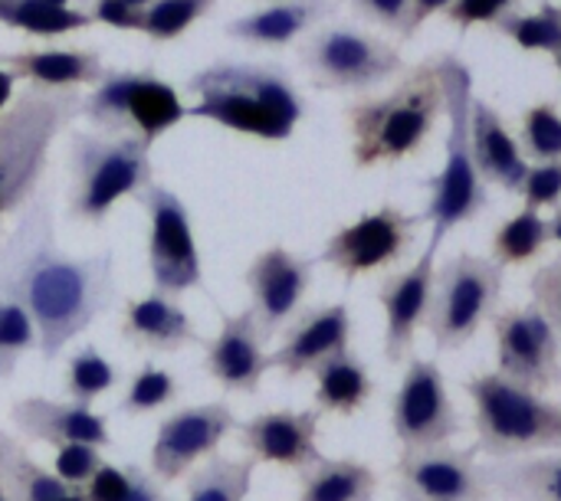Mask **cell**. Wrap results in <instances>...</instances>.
I'll list each match as a JSON object with an SVG mask.
<instances>
[{"instance_id": "6da1fadb", "label": "cell", "mask_w": 561, "mask_h": 501, "mask_svg": "<svg viewBox=\"0 0 561 501\" xmlns=\"http://www.w3.org/2000/svg\"><path fill=\"white\" fill-rule=\"evenodd\" d=\"M118 299L115 256H69L56 243L53 197L39 187L0 236V302H16L36 325V351L53 364Z\"/></svg>"}, {"instance_id": "7a4b0ae2", "label": "cell", "mask_w": 561, "mask_h": 501, "mask_svg": "<svg viewBox=\"0 0 561 501\" xmlns=\"http://www.w3.org/2000/svg\"><path fill=\"white\" fill-rule=\"evenodd\" d=\"M184 92L197 95V102L187 105V118L214 121L270 144L289 141L306 118V98L279 62L217 59L197 69L184 82Z\"/></svg>"}, {"instance_id": "3957f363", "label": "cell", "mask_w": 561, "mask_h": 501, "mask_svg": "<svg viewBox=\"0 0 561 501\" xmlns=\"http://www.w3.org/2000/svg\"><path fill=\"white\" fill-rule=\"evenodd\" d=\"M444 72L440 59H424L404 79L371 98H358L345 108L352 135V164L358 171L401 164L414 158L444 118Z\"/></svg>"}, {"instance_id": "277c9868", "label": "cell", "mask_w": 561, "mask_h": 501, "mask_svg": "<svg viewBox=\"0 0 561 501\" xmlns=\"http://www.w3.org/2000/svg\"><path fill=\"white\" fill-rule=\"evenodd\" d=\"M82 115L79 89L26 85L0 112V223L39 187L53 141Z\"/></svg>"}, {"instance_id": "5b68a950", "label": "cell", "mask_w": 561, "mask_h": 501, "mask_svg": "<svg viewBox=\"0 0 561 501\" xmlns=\"http://www.w3.org/2000/svg\"><path fill=\"white\" fill-rule=\"evenodd\" d=\"M473 400V450L486 459H523L561 453V404L539 391L519 387L500 371L463 381Z\"/></svg>"}, {"instance_id": "8992f818", "label": "cell", "mask_w": 561, "mask_h": 501, "mask_svg": "<svg viewBox=\"0 0 561 501\" xmlns=\"http://www.w3.org/2000/svg\"><path fill=\"white\" fill-rule=\"evenodd\" d=\"M444 72V115L447 128V158L444 167L427 177L431 200L424 207V223H434V236L447 240L450 230L480 220L490 210V190L473 158L470 138V105H473V75L460 56H437Z\"/></svg>"}, {"instance_id": "52a82bcc", "label": "cell", "mask_w": 561, "mask_h": 501, "mask_svg": "<svg viewBox=\"0 0 561 501\" xmlns=\"http://www.w3.org/2000/svg\"><path fill=\"white\" fill-rule=\"evenodd\" d=\"M151 180V144L138 135H105L95 128L69 135L66 217L72 223L102 226L118 200H135Z\"/></svg>"}, {"instance_id": "ba28073f", "label": "cell", "mask_w": 561, "mask_h": 501, "mask_svg": "<svg viewBox=\"0 0 561 501\" xmlns=\"http://www.w3.org/2000/svg\"><path fill=\"white\" fill-rule=\"evenodd\" d=\"M79 118H85L95 131L138 135L141 141L154 144L187 118V105L181 92L151 66L105 69V75L82 92Z\"/></svg>"}, {"instance_id": "9c48e42d", "label": "cell", "mask_w": 561, "mask_h": 501, "mask_svg": "<svg viewBox=\"0 0 561 501\" xmlns=\"http://www.w3.org/2000/svg\"><path fill=\"white\" fill-rule=\"evenodd\" d=\"M506 269L486 256L457 253L434 272L431 308L424 328L440 354L460 351L477 338V331L493 322L503 302Z\"/></svg>"}, {"instance_id": "30bf717a", "label": "cell", "mask_w": 561, "mask_h": 501, "mask_svg": "<svg viewBox=\"0 0 561 501\" xmlns=\"http://www.w3.org/2000/svg\"><path fill=\"white\" fill-rule=\"evenodd\" d=\"M296 53L319 92L362 95L408 72L394 43L355 26H316Z\"/></svg>"}, {"instance_id": "8fae6325", "label": "cell", "mask_w": 561, "mask_h": 501, "mask_svg": "<svg viewBox=\"0 0 561 501\" xmlns=\"http://www.w3.org/2000/svg\"><path fill=\"white\" fill-rule=\"evenodd\" d=\"M135 203L148 213V272L154 292L184 295L191 289H207L187 203L158 180H151Z\"/></svg>"}, {"instance_id": "7c38bea8", "label": "cell", "mask_w": 561, "mask_h": 501, "mask_svg": "<svg viewBox=\"0 0 561 501\" xmlns=\"http://www.w3.org/2000/svg\"><path fill=\"white\" fill-rule=\"evenodd\" d=\"M421 223L424 217H411L394 203H381L378 210L362 213L355 223L335 230L316 263L332 266L345 282L391 269L411 256Z\"/></svg>"}, {"instance_id": "4fadbf2b", "label": "cell", "mask_w": 561, "mask_h": 501, "mask_svg": "<svg viewBox=\"0 0 561 501\" xmlns=\"http://www.w3.org/2000/svg\"><path fill=\"white\" fill-rule=\"evenodd\" d=\"M500 374L529 391L561 387V335L539 302L493 315Z\"/></svg>"}, {"instance_id": "5bb4252c", "label": "cell", "mask_w": 561, "mask_h": 501, "mask_svg": "<svg viewBox=\"0 0 561 501\" xmlns=\"http://www.w3.org/2000/svg\"><path fill=\"white\" fill-rule=\"evenodd\" d=\"M463 430V420L447 394V381L437 361L408 358L398 394L391 397V433L401 450H424L450 443Z\"/></svg>"}, {"instance_id": "9a60e30c", "label": "cell", "mask_w": 561, "mask_h": 501, "mask_svg": "<svg viewBox=\"0 0 561 501\" xmlns=\"http://www.w3.org/2000/svg\"><path fill=\"white\" fill-rule=\"evenodd\" d=\"M477 450H457L450 443L401 450L391 466V489L401 501H493L483 479Z\"/></svg>"}, {"instance_id": "2e32d148", "label": "cell", "mask_w": 561, "mask_h": 501, "mask_svg": "<svg viewBox=\"0 0 561 501\" xmlns=\"http://www.w3.org/2000/svg\"><path fill=\"white\" fill-rule=\"evenodd\" d=\"M240 420L227 400H210V404H191L174 413H168L158 423L151 453H148V469L164 482L184 479L201 459L220 450V443L237 433Z\"/></svg>"}, {"instance_id": "e0dca14e", "label": "cell", "mask_w": 561, "mask_h": 501, "mask_svg": "<svg viewBox=\"0 0 561 501\" xmlns=\"http://www.w3.org/2000/svg\"><path fill=\"white\" fill-rule=\"evenodd\" d=\"M312 276H316V259L299 256L283 243L253 256V263L243 272V282L250 289V308L266 341L276 338L299 315Z\"/></svg>"}, {"instance_id": "ac0fdd59", "label": "cell", "mask_w": 561, "mask_h": 501, "mask_svg": "<svg viewBox=\"0 0 561 501\" xmlns=\"http://www.w3.org/2000/svg\"><path fill=\"white\" fill-rule=\"evenodd\" d=\"M444 246L440 236H431L427 249L417 256L414 266L401 272H388L378 286V305L385 312V361L404 364L414 354L417 328L427 318L431 308V289H434V256Z\"/></svg>"}, {"instance_id": "d6986e66", "label": "cell", "mask_w": 561, "mask_h": 501, "mask_svg": "<svg viewBox=\"0 0 561 501\" xmlns=\"http://www.w3.org/2000/svg\"><path fill=\"white\" fill-rule=\"evenodd\" d=\"M322 410H266L237 427V443L263 466L302 473L322 459L319 450Z\"/></svg>"}, {"instance_id": "ffe728a7", "label": "cell", "mask_w": 561, "mask_h": 501, "mask_svg": "<svg viewBox=\"0 0 561 501\" xmlns=\"http://www.w3.org/2000/svg\"><path fill=\"white\" fill-rule=\"evenodd\" d=\"M266 371L273 368H270L266 338L260 331L253 308H243L237 315L220 312L217 338L204 341V374L227 394L253 397Z\"/></svg>"}, {"instance_id": "44dd1931", "label": "cell", "mask_w": 561, "mask_h": 501, "mask_svg": "<svg viewBox=\"0 0 561 501\" xmlns=\"http://www.w3.org/2000/svg\"><path fill=\"white\" fill-rule=\"evenodd\" d=\"M342 348H352V312L345 302L299 308V315L283 328V341L270 354V368L286 381H299Z\"/></svg>"}, {"instance_id": "7402d4cb", "label": "cell", "mask_w": 561, "mask_h": 501, "mask_svg": "<svg viewBox=\"0 0 561 501\" xmlns=\"http://www.w3.org/2000/svg\"><path fill=\"white\" fill-rule=\"evenodd\" d=\"M10 427L26 443L66 446V443H92L108 450L112 433L108 420L92 407L76 400H53V397H20L10 407Z\"/></svg>"}, {"instance_id": "603a6c76", "label": "cell", "mask_w": 561, "mask_h": 501, "mask_svg": "<svg viewBox=\"0 0 561 501\" xmlns=\"http://www.w3.org/2000/svg\"><path fill=\"white\" fill-rule=\"evenodd\" d=\"M118 338L145 354H178L184 348H204V338L184 305L174 295L151 292L145 299H128L122 305Z\"/></svg>"}, {"instance_id": "cb8c5ba5", "label": "cell", "mask_w": 561, "mask_h": 501, "mask_svg": "<svg viewBox=\"0 0 561 501\" xmlns=\"http://www.w3.org/2000/svg\"><path fill=\"white\" fill-rule=\"evenodd\" d=\"M339 3L342 0H270L260 10L230 20L224 33L256 49H283L325 23L339 10Z\"/></svg>"}, {"instance_id": "d4e9b609", "label": "cell", "mask_w": 561, "mask_h": 501, "mask_svg": "<svg viewBox=\"0 0 561 501\" xmlns=\"http://www.w3.org/2000/svg\"><path fill=\"white\" fill-rule=\"evenodd\" d=\"M470 138H473V158L486 184L503 187L506 194H519L529 161L519 148V138L506 128L503 115L486 102L473 95L470 105Z\"/></svg>"}, {"instance_id": "484cf974", "label": "cell", "mask_w": 561, "mask_h": 501, "mask_svg": "<svg viewBox=\"0 0 561 501\" xmlns=\"http://www.w3.org/2000/svg\"><path fill=\"white\" fill-rule=\"evenodd\" d=\"M0 66L13 69L20 82L46 85V89H92L108 69L102 62V53L85 46L0 53Z\"/></svg>"}, {"instance_id": "4316f807", "label": "cell", "mask_w": 561, "mask_h": 501, "mask_svg": "<svg viewBox=\"0 0 561 501\" xmlns=\"http://www.w3.org/2000/svg\"><path fill=\"white\" fill-rule=\"evenodd\" d=\"M312 377H316V407L322 413L355 417L375 397V377L352 348L329 354L322 364L312 368Z\"/></svg>"}, {"instance_id": "83f0119b", "label": "cell", "mask_w": 561, "mask_h": 501, "mask_svg": "<svg viewBox=\"0 0 561 501\" xmlns=\"http://www.w3.org/2000/svg\"><path fill=\"white\" fill-rule=\"evenodd\" d=\"M480 469L493 496H500L503 501H561V453L490 459Z\"/></svg>"}, {"instance_id": "f1b7e54d", "label": "cell", "mask_w": 561, "mask_h": 501, "mask_svg": "<svg viewBox=\"0 0 561 501\" xmlns=\"http://www.w3.org/2000/svg\"><path fill=\"white\" fill-rule=\"evenodd\" d=\"M378 473L362 459H319L316 466L299 473V499L296 501H375Z\"/></svg>"}, {"instance_id": "f546056e", "label": "cell", "mask_w": 561, "mask_h": 501, "mask_svg": "<svg viewBox=\"0 0 561 501\" xmlns=\"http://www.w3.org/2000/svg\"><path fill=\"white\" fill-rule=\"evenodd\" d=\"M0 489L10 501H56L72 492L69 482L39 466L26 443L7 430H0Z\"/></svg>"}, {"instance_id": "4dcf8cb0", "label": "cell", "mask_w": 561, "mask_h": 501, "mask_svg": "<svg viewBox=\"0 0 561 501\" xmlns=\"http://www.w3.org/2000/svg\"><path fill=\"white\" fill-rule=\"evenodd\" d=\"M256 459H230L220 450L204 459L201 469L187 473L184 501H247L256 476Z\"/></svg>"}, {"instance_id": "1f68e13d", "label": "cell", "mask_w": 561, "mask_h": 501, "mask_svg": "<svg viewBox=\"0 0 561 501\" xmlns=\"http://www.w3.org/2000/svg\"><path fill=\"white\" fill-rule=\"evenodd\" d=\"M95 20L89 10L79 7H53L43 0H0V26L20 30L39 39L69 36L79 30H89Z\"/></svg>"}, {"instance_id": "d6a6232c", "label": "cell", "mask_w": 561, "mask_h": 501, "mask_svg": "<svg viewBox=\"0 0 561 501\" xmlns=\"http://www.w3.org/2000/svg\"><path fill=\"white\" fill-rule=\"evenodd\" d=\"M552 243V233H549V220H542L539 210L533 207H523L516 217L503 220V226L496 230L493 236V249H490V259L500 263L503 269H513V266H526L533 259H539L546 253V246Z\"/></svg>"}, {"instance_id": "836d02e7", "label": "cell", "mask_w": 561, "mask_h": 501, "mask_svg": "<svg viewBox=\"0 0 561 501\" xmlns=\"http://www.w3.org/2000/svg\"><path fill=\"white\" fill-rule=\"evenodd\" d=\"M122 381V371L99 354V348L92 345H82L69 354V364H66V377H62V391L69 400L82 404V407H92L102 394H108L112 387H118Z\"/></svg>"}, {"instance_id": "e575fe53", "label": "cell", "mask_w": 561, "mask_h": 501, "mask_svg": "<svg viewBox=\"0 0 561 501\" xmlns=\"http://www.w3.org/2000/svg\"><path fill=\"white\" fill-rule=\"evenodd\" d=\"M500 36L513 39L516 46L523 49H533V53H549L556 56L561 49V7L552 0H542L539 13H510L503 16L496 26H493Z\"/></svg>"}, {"instance_id": "d590c367", "label": "cell", "mask_w": 561, "mask_h": 501, "mask_svg": "<svg viewBox=\"0 0 561 501\" xmlns=\"http://www.w3.org/2000/svg\"><path fill=\"white\" fill-rule=\"evenodd\" d=\"M178 397H181L178 377H174L171 371H164V368L145 361V364L135 371V377H131L125 397L118 400L115 413H122V417H148V413H158V410L171 407Z\"/></svg>"}, {"instance_id": "8d00e7d4", "label": "cell", "mask_w": 561, "mask_h": 501, "mask_svg": "<svg viewBox=\"0 0 561 501\" xmlns=\"http://www.w3.org/2000/svg\"><path fill=\"white\" fill-rule=\"evenodd\" d=\"M519 148L529 161L561 158V112L556 102H536L523 112Z\"/></svg>"}, {"instance_id": "74e56055", "label": "cell", "mask_w": 561, "mask_h": 501, "mask_svg": "<svg viewBox=\"0 0 561 501\" xmlns=\"http://www.w3.org/2000/svg\"><path fill=\"white\" fill-rule=\"evenodd\" d=\"M220 0H154L145 10V26L141 33L151 43H171L184 36L197 20H204Z\"/></svg>"}, {"instance_id": "f35d334b", "label": "cell", "mask_w": 561, "mask_h": 501, "mask_svg": "<svg viewBox=\"0 0 561 501\" xmlns=\"http://www.w3.org/2000/svg\"><path fill=\"white\" fill-rule=\"evenodd\" d=\"M36 325L30 312L16 302H0V381H13L16 364L36 351Z\"/></svg>"}, {"instance_id": "ab89813d", "label": "cell", "mask_w": 561, "mask_h": 501, "mask_svg": "<svg viewBox=\"0 0 561 501\" xmlns=\"http://www.w3.org/2000/svg\"><path fill=\"white\" fill-rule=\"evenodd\" d=\"M102 446H92V443H66V446H56V456H53V473L69 482L72 489H82L95 469L102 466Z\"/></svg>"}, {"instance_id": "60d3db41", "label": "cell", "mask_w": 561, "mask_h": 501, "mask_svg": "<svg viewBox=\"0 0 561 501\" xmlns=\"http://www.w3.org/2000/svg\"><path fill=\"white\" fill-rule=\"evenodd\" d=\"M523 10V0H454L444 16L460 30L467 33L470 26H496L503 16Z\"/></svg>"}, {"instance_id": "b9f144b4", "label": "cell", "mask_w": 561, "mask_h": 501, "mask_svg": "<svg viewBox=\"0 0 561 501\" xmlns=\"http://www.w3.org/2000/svg\"><path fill=\"white\" fill-rule=\"evenodd\" d=\"M519 197L526 200V207L542 210V207H559L561 203V158L556 161H536V167H529Z\"/></svg>"}, {"instance_id": "7bdbcfd3", "label": "cell", "mask_w": 561, "mask_h": 501, "mask_svg": "<svg viewBox=\"0 0 561 501\" xmlns=\"http://www.w3.org/2000/svg\"><path fill=\"white\" fill-rule=\"evenodd\" d=\"M529 292H533V302L542 305V312L552 318L556 331L561 335V259L539 266L529 276Z\"/></svg>"}, {"instance_id": "ee69618b", "label": "cell", "mask_w": 561, "mask_h": 501, "mask_svg": "<svg viewBox=\"0 0 561 501\" xmlns=\"http://www.w3.org/2000/svg\"><path fill=\"white\" fill-rule=\"evenodd\" d=\"M355 7V13L375 26H385L391 33L401 36L404 23H408V10H411V0H348Z\"/></svg>"}, {"instance_id": "f6af8a7d", "label": "cell", "mask_w": 561, "mask_h": 501, "mask_svg": "<svg viewBox=\"0 0 561 501\" xmlns=\"http://www.w3.org/2000/svg\"><path fill=\"white\" fill-rule=\"evenodd\" d=\"M92 20L122 33H141L145 26V10H135L128 0H92L89 7Z\"/></svg>"}, {"instance_id": "bcb514c9", "label": "cell", "mask_w": 561, "mask_h": 501, "mask_svg": "<svg viewBox=\"0 0 561 501\" xmlns=\"http://www.w3.org/2000/svg\"><path fill=\"white\" fill-rule=\"evenodd\" d=\"M85 499L89 501H125L128 496V476L122 466H112V463H102L95 469V476L82 486Z\"/></svg>"}, {"instance_id": "7dc6e473", "label": "cell", "mask_w": 561, "mask_h": 501, "mask_svg": "<svg viewBox=\"0 0 561 501\" xmlns=\"http://www.w3.org/2000/svg\"><path fill=\"white\" fill-rule=\"evenodd\" d=\"M122 469L128 476V496H125V501H174L171 492H168V486L151 469L138 466V463H128Z\"/></svg>"}, {"instance_id": "c3c4849f", "label": "cell", "mask_w": 561, "mask_h": 501, "mask_svg": "<svg viewBox=\"0 0 561 501\" xmlns=\"http://www.w3.org/2000/svg\"><path fill=\"white\" fill-rule=\"evenodd\" d=\"M454 0H411V10H408V23L401 30V39H411L434 13H444Z\"/></svg>"}, {"instance_id": "681fc988", "label": "cell", "mask_w": 561, "mask_h": 501, "mask_svg": "<svg viewBox=\"0 0 561 501\" xmlns=\"http://www.w3.org/2000/svg\"><path fill=\"white\" fill-rule=\"evenodd\" d=\"M16 85H20V75L7 66H0V112L16 98Z\"/></svg>"}, {"instance_id": "f907efd6", "label": "cell", "mask_w": 561, "mask_h": 501, "mask_svg": "<svg viewBox=\"0 0 561 501\" xmlns=\"http://www.w3.org/2000/svg\"><path fill=\"white\" fill-rule=\"evenodd\" d=\"M549 233H552V243L559 246V253H561V203L556 207V217L549 220ZM561 259V256H559Z\"/></svg>"}, {"instance_id": "816d5d0a", "label": "cell", "mask_w": 561, "mask_h": 501, "mask_svg": "<svg viewBox=\"0 0 561 501\" xmlns=\"http://www.w3.org/2000/svg\"><path fill=\"white\" fill-rule=\"evenodd\" d=\"M56 501H89V499H85V492H82V489H72V492H66L62 499H56Z\"/></svg>"}, {"instance_id": "f5cc1de1", "label": "cell", "mask_w": 561, "mask_h": 501, "mask_svg": "<svg viewBox=\"0 0 561 501\" xmlns=\"http://www.w3.org/2000/svg\"><path fill=\"white\" fill-rule=\"evenodd\" d=\"M128 3H131L135 10H148V7H151L154 0H128Z\"/></svg>"}, {"instance_id": "db71d44e", "label": "cell", "mask_w": 561, "mask_h": 501, "mask_svg": "<svg viewBox=\"0 0 561 501\" xmlns=\"http://www.w3.org/2000/svg\"><path fill=\"white\" fill-rule=\"evenodd\" d=\"M43 3H53V7H72V0H43Z\"/></svg>"}, {"instance_id": "11a10c76", "label": "cell", "mask_w": 561, "mask_h": 501, "mask_svg": "<svg viewBox=\"0 0 561 501\" xmlns=\"http://www.w3.org/2000/svg\"><path fill=\"white\" fill-rule=\"evenodd\" d=\"M552 59H556V69H559V72H561V49H559V53H556V56H552Z\"/></svg>"}, {"instance_id": "9f6ffc18", "label": "cell", "mask_w": 561, "mask_h": 501, "mask_svg": "<svg viewBox=\"0 0 561 501\" xmlns=\"http://www.w3.org/2000/svg\"><path fill=\"white\" fill-rule=\"evenodd\" d=\"M0 501H10V499H7V496H3V489H0Z\"/></svg>"}, {"instance_id": "6f0895ef", "label": "cell", "mask_w": 561, "mask_h": 501, "mask_svg": "<svg viewBox=\"0 0 561 501\" xmlns=\"http://www.w3.org/2000/svg\"><path fill=\"white\" fill-rule=\"evenodd\" d=\"M79 3H82V0H79Z\"/></svg>"}, {"instance_id": "680465c9", "label": "cell", "mask_w": 561, "mask_h": 501, "mask_svg": "<svg viewBox=\"0 0 561 501\" xmlns=\"http://www.w3.org/2000/svg\"><path fill=\"white\" fill-rule=\"evenodd\" d=\"M266 3H270V0H266Z\"/></svg>"}]
</instances>
